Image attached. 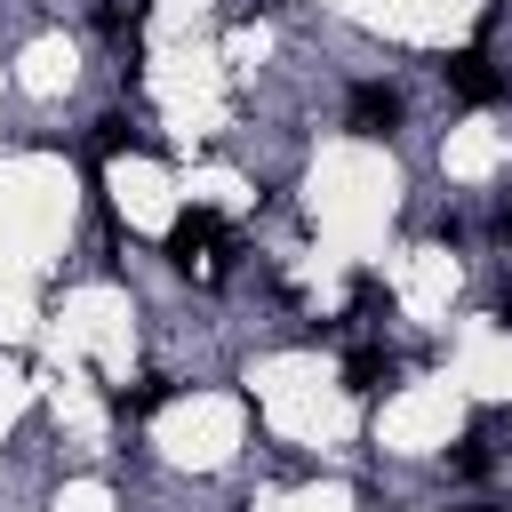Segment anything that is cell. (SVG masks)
I'll return each instance as SVG.
<instances>
[{
  "label": "cell",
  "mask_w": 512,
  "mask_h": 512,
  "mask_svg": "<svg viewBox=\"0 0 512 512\" xmlns=\"http://www.w3.org/2000/svg\"><path fill=\"white\" fill-rule=\"evenodd\" d=\"M224 256H232L224 216H208V208L176 216V232H168V264H176V272H192V280H224Z\"/></svg>",
  "instance_id": "cell-1"
},
{
  "label": "cell",
  "mask_w": 512,
  "mask_h": 512,
  "mask_svg": "<svg viewBox=\"0 0 512 512\" xmlns=\"http://www.w3.org/2000/svg\"><path fill=\"white\" fill-rule=\"evenodd\" d=\"M448 88H456L464 104H496V96H504V72H496L480 48H464V56H448Z\"/></svg>",
  "instance_id": "cell-2"
},
{
  "label": "cell",
  "mask_w": 512,
  "mask_h": 512,
  "mask_svg": "<svg viewBox=\"0 0 512 512\" xmlns=\"http://www.w3.org/2000/svg\"><path fill=\"white\" fill-rule=\"evenodd\" d=\"M400 128V96L384 80H360L352 88V136H392Z\"/></svg>",
  "instance_id": "cell-3"
},
{
  "label": "cell",
  "mask_w": 512,
  "mask_h": 512,
  "mask_svg": "<svg viewBox=\"0 0 512 512\" xmlns=\"http://www.w3.org/2000/svg\"><path fill=\"white\" fill-rule=\"evenodd\" d=\"M392 376H400V360H392L384 344H360V352L344 360V384H352V392H384Z\"/></svg>",
  "instance_id": "cell-4"
},
{
  "label": "cell",
  "mask_w": 512,
  "mask_h": 512,
  "mask_svg": "<svg viewBox=\"0 0 512 512\" xmlns=\"http://www.w3.org/2000/svg\"><path fill=\"white\" fill-rule=\"evenodd\" d=\"M96 24H104L112 40H136V24H144V0H104V8H96Z\"/></svg>",
  "instance_id": "cell-5"
},
{
  "label": "cell",
  "mask_w": 512,
  "mask_h": 512,
  "mask_svg": "<svg viewBox=\"0 0 512 512\" xmlns=\"http://www.w3.org/2000/svg\"><path fill=\"white\" fill-rule=\"evenodd\" d=\"M456 472H472V480L488 472V424H472V432L456 440Z\"/></svg>",
  "instance_id": "cell-6"
},
{
  "label": "cell",
  "mask_w": 512,
  "mask_h": 512,
  "mask_svg": "<svg viewBox=\"0 0 512 512\" xmlns=\"http://www.w3.org/2000/svg\"><path fill=\"white\" fill-rule=\"evenodd\" d=\"M128 144H144V128H128L120 112H112V120H96V152H128Z\"/></svg>",
  "instance_id": "cell-7"
},
{
  "label": "cell",
  "mask_w": 512,
  "mask_h": 512,
  "mask_svg": "<svg viewBox=\"0 0 512 512\" xmlns=\"http://www.w3.org/2000/svg\"><path fill=\"white\" fill-rule=\"evenodd\" d=\"M352 312H360V320H392V296H376V280L360 272V280H352Z\"/></svg>",
  "instance_id": "cell-8"
},
{
  "label": "cell",
  "mask_w": 512,
  "mask_h": 512,
  "mask_svg": "<svg viewBox=\"0 0 512 512\" xmlns=\"http://www.w3.org/2000/svg\"><path fill=\"white\" fill-rule=\"evenodd\" d=\"M160 400H168V384H144V392H112V408H120V416H152Z\"/></svg>",
  "instance_id": "cell-9"
},
{
  "label": "cell",
  "mask_w": 512,
  "mask_h": 512,
  "mask_svg": "<svg viewBox=\"0 0 512 512\" xmlns=\"http://www.w3.org/2000/svg\"><path fill=\"white\" fill-rule=\"evenodd\" d=\"M496 312H504V320H512V288H504V304H496Z\"/></svg>",
  "instance_id": "cell-10"
}]
</instances>
